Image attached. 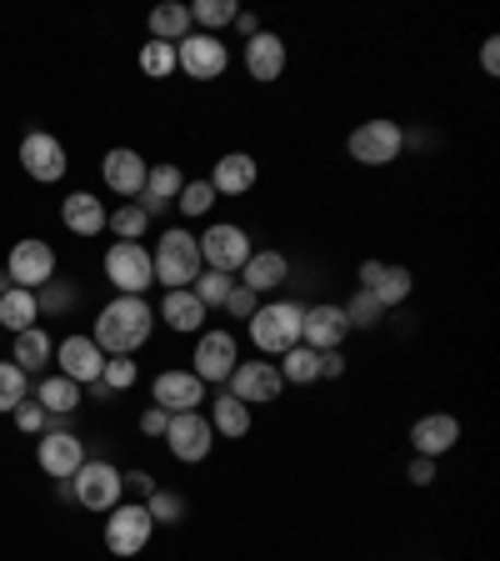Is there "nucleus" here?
<instances>
[{
  "label": "nucleus",
  "instance_id": "f257e3e1",
  "mask_svg": "<svg viewBox=\"0 0 500 561\" xmlns=\"http://www.w3.org/2000/svg\"><path fill=\"white\" fill-rule=\"evenodd\" d=\"M155 331V306L146 296H111L95 316L91 341L105 351V356H136Z\"/></svg>",
  "mask_w": 500,
  "mask_h": 561
},
{
  "label": "nucleus",
  "instance_id": "f03ea898",
  "mask_svg": "<svg viewBox=\"0 0 500 561\" xmlns=\"http://www.w3.org/2000/svg\"><path fill=\"white\" fill-rule=\"evenodd\" d=\"M301 321H305L301 301H291V296H266V301L256 306V316L245 321V331H251V346L270 362V356H286L291 346H301Z\"/></svg>",
  "mask_w": 500,
  "mask_h": 561
},
{
  "label": "nucleus",
  "instance_id": "7ed1b4c3",
  "mask_svg": "<svg viewBox=\"0 0 500 561\" xmlns=\"http://www.w3.org/2000/svg\"><path fill=\"white\" fill-rule=\"evenodd\" d=\"M151 261H155V286H165V291H190V286H196V276L206 271V261H200V245H196V236H190L186 226H171V231H161Z\"/></svg>",
  "mask_w": 500,
  "mask_h": 561
},
{
  "label": "nucleus",
  "instance_id": "20e7f679",
  "mask_svg": "<svg viewBox=\"0 0 500 561\" xmlns=\"http://www.w3.org/2000/svg\"><path fill=\"white\" fill-rule=\"evenodd\" d=\"M346 151H350L356 165L381 171V165L400 161V151H406V130H400V121H391V116H371L346 136Z\"/></svg>",
  "mask_w": 500,
  "mask_h": 561
},
{
  "label": "nucleus",
  "instance_id": "39448f33",
  "mask_svg": "<svg viewBox=\"0 0 500 561\" xmlns=\"http://www.w3.org/2000/svg\"><path fill=\"white\" fill-rule=\"evenodd\" d=\"M105 280L116 286V296H146L155 286V261L146 241H116L105 251Z\"/></svg>",
  "mask_w": 500,
  "mask_h": 561
},
{
  "label": "nucleus",
  "instance_id": "423d86ee",
  "mask_svg": "<svg viewBox=\"0 0 500 561\" xmlns=\"http://www.w3.org/2000/svg\"><path fill=\"white\" fill-rule=\"evenodd\" d=\"M70 496L85 506V512H111V506L126 502V481H120L116 461H101V456H85V467L70 477Z\"/></svg>",
  "mask_w": 500,
  "mask_h": 561
},
{
  "label": "nucleus",
  "instance_id": "0eeeda50",
  "mask_svg": "<svg viewBox=\"0 0 500 561\" xmlns=\"http://www.w3.org/2000/svg\"><path fill=\"white\" fill-rule=\"evenodd\" d=\"M196 245H200L206 271H221V276H241V266L251 261V251H256L251 231H245V226H235V221L206 226V236H196Z\"/></svg>",
  "mask_w": 500,
  "mask_h": 561
},
{
  "label": "nucleus",
  "instance_id": "6e6552de",
  "mask_svg": "<svg viewBox=\"0 0 500 561\" xmlns=\"http://www.w3.org/2000/svg\"><path fill=\"white\" fill-rule=\"evenodd\" d=\"M241 362V341H235L231 327H206L196 336V351H190V371L200 376L206 386H225Z\"/></svg>",
  "mask_w": 500,
  "mask_h": 561
},
{
  "label": "nucleus",
  "instance_id": "1a4fd4ad",
  "mask_svg": "<svg viewBox=\"0 0 500 561\" xmlns=\"http://www.w3.org/2000/svg\"><path fill=\"white\" fill-rule=\"evenodd\" d=\"M111 522H105V551L111 557H120V561H130V557H140V551L151 547V537H155V522H151V512L140 502H120V506H111Z\"/></svg>",
  "mask_w": 500,
  "mask_h": 561
},
{
  "label": "nucleus",
  "instance_id": "9d476101",
  "mask_svg": "<svg viewBox=\"0 0 500 561\" xmlns=\"http://www.w3.org/2000/svg\"><path fill=\"white\" fill-rule=\"evenodd\" d=\"M56 245L40 241V236H25V241L11 245V256H5V276H11V286H21V291H40L46 280H56Z\"/></svg>",
  "mask_w": 500,
  "mask_h": 561
},
{
  "label": "nucleus",
  "instance_id": "9b49d317",
  "mask_svg": "<svg viewBox=\"0 0 500 561\" xmlns=\"http://www.w3.org/2000/svg\"><path fill=\"white\" fill-rule=\"evenodd\" d=\"M161 442L181 467H200V461L216 451V432H210L206 411H181V416H171V426H165Z\"/></svg>",
  "mask_w": 500,
  "mask_h": 561
},
{
  "label": "nucleus",
  "instance_id": "f8f14e48",
  "mask_svg": "<svg viewBox=\"0 0 500 561\" xmlns=\"http://www.w3.org/2000/svg\"><path fill=\"white\" fill-rule=\"evenodd\" d=\"M175 70H186L190 81H221L231 70V50H225L221 35L190 31L181 46H175Z\"/></svg>",
  "mask_w": 500,
  "mask_h": 561
},
{
  "label": "nucleus",
  "instance_id": "ddd939ff",
  "mask_svg": "<svg viewBox=\"0 0 500 561\" xmlns=\"http://www.w3.org/2000/svg\"><path fill=\"white\" fill-rule=\"evenodd\" d=\"M225 391L256 411V407H276L280 391H286V381H280L276 362H266V356H260V362H235V371H231V381H225Z\"/></svg>",
  "mask_w": 500,
  "mask_h": 561
},
{
  "label": "nucleus",
  "instance_id": "4468645a",
  "mask_svg": "<svg viewBox=\"0 0 500 561\" xmlns=\"http://www.w3.org/2000/svg\"><path fill=\"white\" fill-rule=\"evenodd\" d=\"M35 467L56 481H70L85 467V442L75 432H66V426H56V416H50V432L35 442Z\"/></svg>",
  "mask_w": 500,
  "mask_h": 561
},
{
  "label": "nucleus",
  "instance_id": "2eb2a0df",
  "mask_svg": "<svg viewBox=\"0 0 500 561\" xmlns=\"http://www.w3.org/2000/svg\"><path fill=\"white\" fill-rule=\"evenodd\" d=\"M200 401H210V397H206V381H200L190 366H165V371L151 381V407L171 411V416L200 411Z\"/></svg>",
  "mask_w": 500,
  "mask_h": 561
},
{
  "label": "nucleus",
  "instance_id": "dca6fc26",
  "mask_svg": "<svg viewBox=\"0 0 500 561\" xmlns=\"http://www.w3.org/2000/svg\"><path fill=\"white\" fill-rule=\"evenodd\" d=\"M21 171L31 175V181H40V186H56L60 175L70 171V156L50 130H31V136L21 140Z\"/></svg>",
  "mask_w": 500,
  "mask_h": 561
},
{
  "label": "nucleus",
  "instance_id": "f3484780",
  "mask_svg": "<svg viewBox=\"0 0 500 561\" xmlns=\"http://www.w3.org/2000/svg\"><path fill=\"white\" fill-rule=\"evenodd\" d=\"M241 66H245V76H251L256 85H270V81H280V76H286V66H291V50H286V41H280L276 31H266V25H260V31L245 41Z\"/></svg>",
  "mask_w": 500,
  "mask_h": 561
},
{
  "label": "nucleus",
  "instance_id": "a211bd4d",
  "mask_svg": "<svg viewBox=\"0 0 500 561\" xmlns=\"http://www.w3.org/2000/svg\"><path fill=\"white\" fill-rule=\"evenodd\" d=\"M101 175H105V186L116 191V196H130V201H136L140 191H146L151 161H146L136 146H111V151L101 156Z\"/></svg>",
  "mask_w": 500,
  "mask_h": 561
},
{
  "label": "nucleus",
  "instance_id": "6ab92c4d",
  "mask_svg": "<svg viewBox=\"0 0 500 561\" xmlns=\"http://www.w3.org/2000/svg\"><path fill=\"white\" fill-rule=\"evenodd\" d=\"M350 336V321L340 311V301H315L305 306V321H301V341L311 351H340Z\"/></svg>",
  "mask_w": 500,
  "mask_h": 561
},
{
  "label": "nucleus",
  "instance_id": "aec40b11",
  "mask_svg": "<svg viewBox=\"0 0 500 561\" xmlns=\"http://www.w3.org/2000/svg\"><path fill=\"white\" fill-rule=\"evenodd\" d=\"M235 280H241V286H251V291L266 301V296H276L280 286L291 280V256H286V251H276V245H256Z\"/></svg>",
  "mask_w": 500,
  "mask_h": 561
},
{
  "label": "nucleus",
  "instance_id": "412c9836",
  "mask_svg": "<svg viewBox=\"0 0 500 561\" xmlns=\"http://www.w3.org/2000/svg\"><path fill=\"white\" fill-rule=\"evenodd\" d=\"M56 366H60V376H70L75 386H95L101 381V366H105V351L95 346L91 336H66V341H56Z\"/></svg>",
  "mask_w": 500,
  "mask_h": 561
},
{
  "label": "nucleus",
  "instance_id": "4be33fe9",
  "mask_svg": "<svg viewBox=\"0 0 500 561\" xmlns=\"http://www.w3.org/2000/svg\"><path fill=\"white\" fill-rule=\"evenodd\" d=\"M206 181L216 196H245V191H256V181H260V161L251 151H225L221 161L210 165Z\"/></svg>",
  "mask_w": 500,
  "mask_h": 561
},
{
  "label": "nucleus",
  "instance_id": "5701e85b",
  "mask_svg": "<svg viewBox=\"0 0 500 561\" xmlns=\"http://www.w3.org/2000/svg\"><path fill=\"white\" fill-rule=\"evenodd\" d=\"M455 442H461V421H455L451 411H431V416H420L416 426H410V451L431 456V461L455 451Z\"/></svg>",
  "mask_w": 500,
  "mask_h": 561
},
{
  "label": "nucleus",
  "instance_id": "b1692460",
  "mask_svg": "<svg viewBox=\"0 0 500 561\" xmlns=\"http://www.w3.org/2000/svg\"><path fill=\"white\" fill-rule=\"evenodd\" d=\"M181 186H186V171H181L175 161H161V165H151V175H146V191L136 196V206L155 221V216H165V210L175 206Z\"/></svg>",
  "mask_w": 500,
  "mask_h": 561
},
{
  "label": "nucleus",
  "instance_id": "393cba45",
  "mask_svg": "<svg viewBox=\"0 0 500 561\" xmlns=\"http://www.w3.org/2000/svg\"><path fill=\"white\" fill-rule=\"evenodd\" d=\"M206 306L196 301V291H165L161 306H155V321L161 327H171L175 336H200L206 331Z\"/></svg>",
  "mask_w": 500,
  "mask_h": 561
},
{
  "label": "nucleus",
  "instance_id": "a878e982",
  "mask_svg": "<svg viewBox=\"0 0 500 561\" xmlns=\"http://www.w3.org/2000/svg\"><path fill=\"white\" fill-rule=\"evenodd\" d=\"M105 201L95 196V191H70L66 201H60V221H66L70 236H101L105 231Z\"/></svg>",
  "mask_w": 500,
  "mask_h": 561
},
{
  "label": "nucleus",
  "instance_id": "bb28decb",
  "mask_svg": "<svg viewBox=\"0 0 500 561\" xmlns=\"http://www.w3.org/2000/svg\"><path fill=\"white\" fill-rule=\"evenodd\" d=\"M146 31H151V41H165V46H181L196 25H190V5L186 0H165V5H155L151 15H146Z\"/></svg>",
  "mask_w": 500,
  "mask_h": 561
},
{
  "label": "nucleus",
  "instance_id": "cd10ccee",
  "mask_svg": "<svg viewBox=\"0 0 500 561\" xmlns=\"http://www.w3.org/2000/svg\"><path fill=\"white\" fill-rule=\"evenodd\" d=\"M210 432L225 436V442H241V436H251V407L245 401H235L231 391H221V397H210Z\"/></svg>",
  "mask_w": 500,
  "mask_h": 561
},
{
  "label": "nucleus",
  "instance_id": "c85d7f7f",
  "mask_svg": "<svg viewBox=\"0 0 500 561\" xmlns=\"http://www.w3.org/2000/svg\"><path fill=\"white\" fill-rule=\"evenodd\" d=\"M11 362L21 366L25 376H31V371H46V366L56 362V341H50V331L46 327L21 331V336H15V346H11Z\"/></svg>",
  "mask_w": 500,
  "mask_h": 561
},
{
  "label": "nucleus",
  "instance_id": "c756f323",
  "mask_svg": "<svg viewBox=\"0 0 500 561\" xmlns=\"http://www.w3.org/2000/svg\"><path fill=\"white\" fill-rule=\"evenodd\" d=\"M35 401L50 411V416H70V411L85 401V386H75L70 376H40V386H35Z\"/></svg>",
  "mask_w": 500,
  "mask_h": 561
},
{
  "label": "nucleus",
  "instance_id": "7c9ffc66",
  "mask_svg": "<svg viewBox=\"0 0 500 561\" xmlns=\"http://www.w3.org/2000/svg\"><path fill=\"white\" fill-rule=\"evenodd\" d=\"M276 371L286 386H315L321 381V351H311L301 341V346H291L286 356H276Z\"/></svg>",
  "mask_w": 500,
  "mask_h": 561
},
{
  "label": "nucleus",
  "instance_id": "2f4dec72",
  "mask_svg": "<svg viewBox=\"0 0 500 561\" xmlns=\"http://www.w3.org/2000/svg\"><path fill=\"white\" fill-rule=\"evenodd\" d=\"M35 321H40V306H35V291H21V286H11V291L0 296V327L11 331V336L31 331Z\"/></svg>",
  "mask_w": 500,
  "mask_h": 561
},
{
  "label": "nucleus",
  "instance_id": "473e14b6",
  "mask_svg": "<svg viewBox=\"0 0 500 561\" xmlns=\"http://www.w3.org/2000/svg\"><path fill=\"white\" fill-rule=\"evenodd\" d=\"M410 291H416V276H410V266H381V280L371 286V296L381 301V311H391V306H406Z\"/></svg>",
  "mask_w": 500,
  "mask_h": 561
},
{
  "label": "nucleus",
  "instance_id": "72a5a7b5",
  "mask_svg": "<svg viewBox=\"0 0 500 561\" xmlns=\"http://www.w3.org/2000/svg\"><path fill=\"white\" fill-rule=\"evenodd\" d=\"M105 231L116 236V241H146V236H151V216H146L136 201H126V206H116L105 216Z\"/></svg>",
  "mask_w": 500,
  "mask_h": 561
},
{
  "label": "nucleus",
  "instance_id": "f704fd0d",
  "mask_svg": "<svg viewBox=\"0 0 500 561\" xmlns=\"http://www.w3.org/2000/svg\"><path fill=\"white\" fill-rule=\"evenodd\" d=\"M235 15H241L235 0H190V25L206 35H216L221 25H235Z\"/></svg>",
  "mask_w": 500,
  "mask_h": 561
},
{
  "label": "nucleus",
  "instance_id": "c9c22d12",
  "mask_svg": "<svg viewBox=\"0 0 500 561\" xmlns=\"http://www.w3.org/2000/svg\"><path fill=\"white\" fill-rule=\"evenodd\" d=\"M140 506L151 512L155 526H181V522H186V512H190V502L181 496V491H171V486H155V496H151V502H140Z\"/></svg>",
  "mask_w": 500,
  "mask_h": 561
},
{
  "label": "nucleus",
  "instance_id": "e433bc0d",
  "mask_svg": "<svg viewBox=\"0 0 500 561\" xmlns=\"http://www.w3.org/2000/svg\"><path fill=\"white\" fill-rule=\"evenodd\" d=\"M340 311H346V321H350V331H375L385 321V311H381V301H375L371 291H361V286H356V291H350V301L340 306Z\"/></svg>",
  "mask_w": 500,
  "mask_h": 561
},
{
  "label": "nucleus",
  "instance_id": "4c0bfd02",
  "mask_svg": "<svg viewBox=\"0 0 500 561\" xmlns=\"http://www.w3.org/2000/svg\"><path fill=\"white\" fill-rule=\"evenodd\" d=\"M25 397H31V376L15 362H0V416H11Z\"/></svg>",
  "mask_w": 500,
  "mask_h": 561
},
{
  "label": "nucleus",
  "instance_id": "58836bf2",
  "mask_svg": "<svg viewBox=\"0 0 500 561\" xmlns=\"http://www.w3.org/2000/svg\"><path fill=\"white\" fill-rule=\"evenodd\" d=\"M216 191H210V181H186L181 186V196H175V210L186 216V221H200V216H210V206H216Z\"/></svg>",
  "mask_w": 500,
  "mask_h": 561
},
{
  "label": "nucleus",
  "instance_id": "ea45409f",
  "mask_svg": "<svg viewBox=\"0 0 500 561\" xmlns=\"http://www.w3.org/2000/svg\"><path fill=\"white\" fill-rule=\"evenodd\" d=\"M136 66L151 76V81H171L175 76V46H165V41H146L136 56Z\"/></svg>",
  "mask_w": 500,
  "mask_h": 561
},
{
  "label": "nucleus",
  "instance_id": "a19ab883",
  "mask_svg": "<svg viewBox=\"0 0 500 561\" xmlns=\"http://www.w3.org/2000/svg\"><path fill=\"white\" fill-rule=\"evenodd\" d=\"M75 301H81V291H75L70 280H46V286L35 291V306H40V316H66Z\"/></svg>",
  "mask_w": 500,
  "mask_h": 561
},
{
  "label": "nucleus",
  "instance_id": "79ce46f5",
  "mask_svg": "<svg viewBox=\"0 0 500 561\" xmlns=\"http://www.w3.org/2000/svg\"><path fill=\"white\" fill-rule=\"evenodd\" d=\"M231 286H235V280H231V276H221V271H200V276H196V286H190V291H196V301L206 306V311H216V306H225V296H231Z\"/></svg>",
  "mask_w": 500,
  "mask_h": 561
},
{
  "label": "nucleus",
  "instance_id": "37998d69",
  "mask_svg": "<svg viewBox=\"0 0 500 561\" xmlns=\"http://www.w3.org/2000/svg\"><path fill=\"white\" fill-rule=\"evenodd\" d=\"M136 381H140V366L130 362V356H105V366H101V386H105V391H130Z\"/></svg>",
  "mask_w": 500,
  "mask_h": 561
},
{
  "label": "nucleus",
  "instance_id": "c03bdc74",
  "mask_svg": "<svg viewBox=\"0 0 500 561\" xmlns=\"http://www.w3.org/2000/svg\"><path fill=\"white\" fill-rule=\"evenodd\" d=\"M11 421H15V432H25V436H46L50 432V411L40 407L35 397H25L21 407L11 411Z\"/></svg>",
  "mask_w": 500,
  "mask_h": 561
},
{
  "label": "nucleus",
  "instance_id": "a18cd8bd",
  "mask_svg": "<svg viewBox=\"0 0 500 561\" xmlns=\"http://www.w3.org/2000/svg\"><path fill=\"white\" fill-rule=\"evenodd\" d=\"M256 306H260V296L251 291V286H241V280H235V286H231V296H225V306H221V311L231 316V321H251V316H256Z\"/></svg>",
  "mask_w": 500,
  "mask_h": 561
},
{
  "label": "nucleus",
  "instance_id": "49530a36",
  "mask_svg": "<svg viewBox=\"0 0 500 561\" xmlns=\"http://www.w3.org/2000/svg\"><path fill=\"white\" fill-rule=\"evenodd\" d=\"M165 426H171V411H161V407H146V411H140V436H146V442H161Z\"/></svg>",
  "mask_w": 500,
  "mask_h": 561
},
{
  "label": "nucleus",
  "instance_id": "de8ad7c7",
  "mask_svg": "<svg viewBox=\"0 0 500 561\" xmlns=\"http://www.w3.org/2000/svg\"><path fill=\"white\" fill-rule=\"evenodd\" d=\"M120 481H126V491L136 496V502H151L155 486H161V481H155L151 471H120Z\"/></svg>",
  "mask_w": 500,
  "mask_h": 561
},
{
  "label": "nucleus",
  "instance_id": "09e8293b",
  "mask_svg": "<svg viewBox=\"0 0 500 561\" xmlns=\"http://www.w3.org/2000/svg\"><path fill=\"white\" fill-rule=\"evenodd\" d=\"M406 481H410V486H431V481H435V461H431V456H410Z\"/></svg>",
  "mask_w": 500,
  "mask_h": 561
},
{
  "label": "nucleus",
  "instance_id": "8fccbe9b",
  "mask_svg": "<svg viewBox=\"0 0 500 561\" xmlns=\"http://www.w3.org/2000/svg\"><path fill=\"white\" fill-rule=\"evenodd\" d=\"M346 351H321V381H340L346 376Z\"/></svg>",
  "mask_w": 500,
  "mask_h": 561
},
{
  "label": "nucleus",
  "instance_id": "3c124183",
  "mask_svg": "<svg viewBox=\"0 0 500 561\" xmlns=\"http://www.w3.org/2000/svg\"><path fill=\"white\" fill-rule=\"evenodd\" d=\"M480 70H486V76H500V35H486V46H480Z\"/></svg>",
  "mask_w": 500,
  "mask_h": 561
},
{
  "label": "nucleus",
  "instance_id": "603ef678",
  "mask_svg": "<svg viewBox=\"0 0 500 561\" xmlns=\"http://www.w3.org/2000/svg\"><path fill=\"white\" fill-rule=\"evenodd\" d=\"M235 31H241L245 41H251V35L260 31V15H256V11H241V15H235Z\"/></svg>",
  "mask_w": 500,
  "mask_h": 561
},
{
  "label": "nucleus",
  "instance_id": "864d4df0",
  "mask_svg": "<svg viewBox=\"0 0 500 561\" xmlns=\"http://www.w3.org/2000/svg\"><path fill=\"white\" fill-rule=\"evenodd\" d=\"M5 291H11V276H5V271H0V296H5Z\"/></svg>",
  "mask_w": 500,
  "mask_h": 561
}]
</instances>
